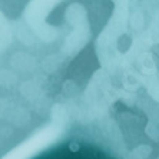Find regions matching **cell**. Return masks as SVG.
I'll list each match as a JSON object with an SVG mask.
<instances>
[{
    "mask_svg": "<svg viewBox=\"0 0 159 159\" xmlns=\"http://www.w3.org/2000/svg\"><path fill=\"white\" fill-rule=\"evenodd\" d=\"M32 159H118L100 145L85 139H67L52 145Z\"/></svg>",
    "mask_w": 159,
    "mask_h": 159,
    "instance_id": "obj_1",
    "label": "cell"
}]
</instances>
